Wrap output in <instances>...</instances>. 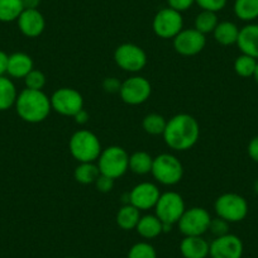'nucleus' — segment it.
<instances>
[{"instance_id":"obj_1","label":"nucleus","mask_w":258,"mask_h":258,"mask_svg":"<svg viewBox=\"0 0 258 258\" xmlns=\"http://www.w3.org/2000/svg\"><path fill=\"white\" fill-rule=\"evenodd\" d=\"M165 143L175 151H187L197 145L200 137V125L192 115L180 113L167 120L163 132Z\"/></svg>"},{"instance_id":"obj_2","label":"nucleus","mask_w":258,"mask_h":258,"mask_svg":"<svg viewBox=\"0 0 258 258\" xmlns=\"http://www.w3.org/2000/svg\"><path fill=\"white\" fill-rule=\"evenodd\" d=\"M14 106L19 118L31 124L46 120L52 110L51 99L43 90H31L27 88L18 94Z\"/></svg>"},{"instance_id":"obj_3","label":"nucleus","mask_w":258,"mask_h":258,"mask_svg":"<svg viewBox=\"0 0 258 258\" xmlns=\"http://www.w3.org/2000/svg\"><path fill=\"white\" fill-rule=\"evenodd\" d=\"M69 150L78 162H95L103 148L95 133L88 129H80L71 136Z\"/></svg>"},{"instance_id":"obj_4","label":"nucleus","mask_w":258,"mask_h":258,"mask_svg":"<svg viewBox=\"0 0 258 258\" xmlns=\"http://www.w3.org/2000/svg\"><path fill=\"white\" fill-rule=\"evenodd\" d=\"M152 176L157 182L165 186H173L183 177V166L176 156L161 153L153 158Z\"/></svg>"},{"instance_id":"obj_5","label":"nucleus","mask_w":258,"mask_h":258,"mask_svg":"<svg viewBox=\"0 0 258 258\" xmlns=\"http://www.w3.org/2000/svg\"><path fill=\"white\" fill-rule=\"evenodd\" d=\"M98 167L101 175L116 180L129 170V155L123 147L110 146L101 151L98 158Z\"/></svg>"},{"instance_id":"obj_6","label":"nucleus","mask_w":258,"mask_h":258,"mask_svg":"<svg viewBox=\"0 0 258 258\" xmlns=\"http://www.w3.org/2000/svg\"><path fill=\"white\" fill-rule=\"evenodd\" d=\"M217 217L228 223H239L248 215V203L242 195L235 192L222 194L214 203Z\"/></svg>"},{"instance_id":"obj_7","label":"nucleus","mask_w":258,"mask_h":258,"mask_svg":"<svg viewBox=\"0 0 258 258\" xmlns=\"http://www.w3.org/2000/svg\"><path fill=\"white\" fill-rule=\"evenodd\" d=\"M212 217L205 208L194 207L186 209L177 222L178 229L183 237L204 235L209 230Z\"/></svg>"},{"instance_id":"obj_8","label":"nucleus","mask_w":258,"mask_h":258,"mask_svg":"<svg viewBox=\"0 0 258 258\" xmlns=\"http://www.w3.org/2000/svg\"><path fill=\"white\" fill-rule=\"evenodd\" d=\"M114 61L123 71L137 74L146 68L147 53L137 44L123 43L114 51Z\"/></svg>"},{"instance_id":"obj_9","label":"nucleus","mask_w":258,"mask_h":258,"mask_svg":"<svg viewBox=\"0 0 258 258\" xmlns=\"http://www.w3.org/2000/svg\"><path fill=\"white\" fill-rule=\"evenodd\" d=\"M186 210L183 198L175 191L161 194L160 199L155 207V214L165 224H177L180 218Z\"/></svg>"},{"instance_id":"obj_10","label":"nucleus","mask_w":258,"mask_h":258,"mask_svg":"<svg viewBox=\"0 0 258 258\" xmlns=\"http://www.w3.org/2000/svg\"><path fill=\"white\" fill-rule=\"evenodd\" d=\"M52 110L63 116H75L81 109H84V98L76 89L61 88L57 89L51 96Z\"/></svg>"},{"instance_id":"obj_11","label":"nucleus","mask_w":258,"mask_h":258,"mask_svg":"<svg viewBox=\"0 0 258 258\" xmlns=\"http://www.w3.org/2000/svg\"><path fill=\"white\" fill-rule=\"evenodd\" d=\"M153 32L162 39H173L183 29V19L180 12L163 8L153 18Z\"/></svg>"},{"instance_id":"obj_12","label":"nucleus","mask_w":258,"mask_h":258,"mask_svg":"<svg viewBox=\"0 0 258 258\" xmlns=\"http://www.w3.org/2000/svg\"><path fill=\"white\" fill-rule=\"evenodd\" d=\"M152 85L143 76H132L121 83L119 95L128 105H141L150 99Z\"/></svg>"},{"instance_id":"obj_13","label":"nucleus","mask_w":258,"mask_h":258,"mask_svg":"<svg viewBox=\"0 0 258 258\" xmlns=\"http://www.w3.org/2000/svg\"><path fill=\"white\" fill-rule=\"evenodd\" d=\"M207 44V37L195 28L182 29L173 38V48L181 56H195L199 54Z\"/></svg>"},{"instance_id":"obj_14","label":"nucleus","mask_w":258,"mask_h":258,"mask_svg":"<svg viewBox=\"0 0 258 258\" xmlns=\"http://www.w3.org/2000/svg\"><path fill=\"white\" fill-rule=\"evenodd\" d=\"M244 245L238 235L228 234L217 237L210 243V258H242Z\"/></svg>"},{"instance_id":"obj_15","label":"nucleus","mask_w":258,"mask_h":258,"mask_svg":"<svg viewBox=\"0 0 258 258\" xmlns=\"http://www.w3.org/2000/svg\"><path fill=\"white\" fill-rule=\"evenodd\" d=\"M160 197L161 191L156 183L141 182L128 194V204H132L140 210L155 209Z\"/></svg>"},{"instance_id":"obj_16","label":"nucleus","mask_w":258,"mask_h":258,"mask_svg":"<svg viewBox=\"0 0 258 258\" xmlns=\"http://www.w3.org/2000/svg\"><path fill=\"white\" fill-rule=\"evenodd\" d=\"M17 22L21 33L28 38L39 37L46 28V19L38 9H24Z\"/></svg>"},{"instance_id":"obj_17","label":"nucleus","mask_w":258,"mask_h":258,"mask_svg":"<svg viewBox=\"0 0 258 258\" xmlns=\"http://www.w3.org/2000/svg\"><path fill=\"white\" fill-rule=\"evenodd\" d=\"M237 46L243 54L258 59V24L250 23L239 29Z\"/></svg>"},{"instance_id":"obj_18","label":"nucleus","mask_w":258,"mask_h":258,"mask_svg":"<svg viewBox=\"0 0 258 258\" xmlns=\"http://www.w3.org/2000/svg\"><path fill=\"white\" fill-rule=\"evenodd\" d=\"M210 243L203 235L183 237L180 243V253L183 258H208Z\"/></svg>"},{"instance_id":"obj_19","label":"nucleus","mask_w":258,"mask_h":258,"mask_svg":"<svg viewBox=\"0 0 258 258\" xmlns=\"http://www.w3.org/2000/svg\"><path fill=\"white\" fill-rule=\"evenodd\" d=\"M34 69V62L29 54L24 52H16L9 54L8 74L13 79H24Z\"/></svg>"},{"instance_id":"obj_20","label":"nucleus","mask_w":258,"mask_h":258,"mask_svg":"<svg viewBox=\"0 0 258 258\" xmlns=\"http://www.w3.org/2000/svg\"><path fill=\"white\" fill-rule=\"evenodd\" d=\"M136 230L143 239H155L163 233V223L158 219L156 214L143 215L141 217Z\"/></svg>"},{"instance_id":"obj_21","label":"nucleus","mask_w":258,"mask_h":258,"mask_svg":"<svg viewBox=\"0 0 258 258\" xmlns=\"http://www.w3.org/2000/svg\"><path fill=\"white\" fill-rule=\"evenodd\" d=\"M213 36H214L215 41L222 46H232V44H237L239 28L233 22H219L217 28L213 32Z\"/></svg>"},{"instance_id":"obj_22","label":"nucleus","mask_w":258,"mask_h":258,"mask_svg":"<svg viewBox=\"0 0 258 258\" xmlns=\"http://www.w3.org/2000/svg\"><path fill=\"white\" fill-rule=\"evenodd\" d=\"M141 210L133 207L132 204H124L116 213V224L123 230H133L137 228L141 219Z\"/></svg>"},{"instance_id":"obj_23","label":"nucleus","mask_w":258,"mask_h":258,"mask_svg":"<svg viewBox=\"0 0 258 258\" xmlns=\"http://www.w3.org/2000/svg\"><path fill=\"white\" fill-rule=\"evenodd\" d=\"M18 91L13 80L7 76H0V111H6L16 105Z\"/></svg>"},{"instance_id":"obj_24","label":"nucleus","mask_w":258,"mask_h":258,"mask_svg":"<svg viewBox=\"0 0 258 258\" xmlns=\"http://www.w3.org/2000/svg\"><path fill=\"white\" fill-rule=\"evenodd\" d=\"M153 157L146 151H137L129 156V170L136 175H148L152 171Z\"/></svg>"},{"instance_id":"obj_25","label":"nucleus","mask_w":258,"mask_h":258,"mask_svg":"<svg viewBox=\"0 0 258 258\" xmlns=\"http://www.w3.org/2000/svg\"><path fill=\"white\" fill-rule=\"evenodd\" d=\"M99 176H100V170L98 167V163L95 162H79L75 171H74L75 180L83 185L95 183Z\"/></svg>"},{"instance_id":"obj_26","label":"nucleus","mask_w":258,"mask_h":258,"mask_svg":"<svg viewBox=\"0 0 258 258\" xmlns=\"http://www.w3.org/2000/svg\"><path fill=\"white\" fill-rule=\"evenodd\" d=\"M234 13L243 22H253L258 18V0H235Z\"/></svg>"},{"instance_id":"obj_27","label":"nucleus","mask_w":258,"mask_h":258,"mask_svg":"<svg viewBox=\"0 0 258 258\" xmlns=\"http://www.w3.org/2000/svg\"><path fill=\"white\" fill-rule=\"evenodd\" d=\"M23 11L22 0H0V22L11 23L17 21Z\"/></svg>"},{"instance_id":"obj_28","label":"nucleus","mask_w":258,"mask_h":258,"mask_svg":"<svg viewBox=\"0 0 258 258\" xmlns=\"http://www.w3.org/2000/svg\"><path fill=\"white\" fill-rule=\"evenodd\" d=\"M166 124H167V120L165 116L157 113L147 114L142 121L145 132L151 136H162L166 129Z\"/></svg>"},{"instance_id":"obj_29","label":"nucleus","mask_w":258,"mask_h":258,"mask_svg":"<svg viewBox=\"0 0 258 258\" xmlns=\"http://www.w3.org/2000/svg\"><path fill=\"white\" fill-rule=\"evenodd\" d=\"M218 23V16L214 12H208L203 11L202 13H199L195 18V27L194 28L199 31L200 33L205 34L207 36L208 33H213L214 29L217 28Z\"/></svg>"},{"instance_id":"obj_30","label":"nucleus","mask_w":258,"mask_h":258,"mask_svg":"<svg viewBox=\"0 0 258 258\" xmlns=\"http://www.w3.org/2000/svg\"><path fill=\"white\" fill-rule=\"evenodd\" d=\"M258 59L248 56V54H240L234 61V71L240 78H253L257 68Z\"/></svg>"},{"instance_id":"obj_31","label":"nucleus","mask_w":258,"mask_h":258,"mask_svg":"<svg viewBox=\"0 0 258 258\" xmlns=\"http://www.w3.org/2000/svg\"><path fill=\"white\" fill-rule=\"evenodd\" d=\"M126 258H157V252L151 243L138 242L131 247Z\"/></svg>"},{"instance_id":"obj_32","label":"nucleus","mask_w":258,"mask_h":258,"mask_svg":"<svg viewBox=\"0 0 258 258\" xmlns=\"http://www.w3.org/2000/svg\"><path fill=\"white\" fill-rule=\"evenodd\" d=\"M46 75H44L41 70H37V69H33V70L24 78L26 88L31 89V90H43V88L46 86Z\"/></svg>"},{"instance_id":"obj_33","label":"nucleus","mask_w":258,"mask_h":258,"mask_svg":"<svg viewBox=\"0 0 258 258\" xmlns=\"http://www.w3.org/2000/svg\"><path fill=\"white\" fill-rule=\"evenodd\" d=\"M229 224L227 220L222 219V218H212V222H210L209 230L215 238L222 237V235H225L229 233Z\"/></svg>"},{"instance_id":"obj_34","label":"nucleus","mask_w":258,"mask_h":258,"mask_svg":"<svg viewBox=\"0 0 258 258\" xmlns=\"http://www.w3.org/2000/svg\"><path fill=\"white\" fill-rule=\"evenodd\" d=\"M228 0H195V3L203 9V11L208 12H217L223 11L227 6Z\"/></svg>"},{"instance_id":"obj_35","label":"nucleus","mask_w":258,"mask_h":258,"mask_svg":"<svg viewBox=\"0 0 258 258\" xmlns=\"http://www.w3.org/2000/svg\"><path fill=\"white\" fill-rule=\"evenodd\" d=\"M95 187L96 190L99 191V192H103V194H106V192H110L111 190L114 188V180L113 178L108 177V176L105 175H101L98 177V180L95 181Z\"/></svg>"},{"instance_id":"obj_36","label":"nucleus","mask_w":258,"mask_h":258,"mask_svg":"<svg viewBox=\"0 0 258 258\" xmlns=\"http://www.w3.org/2000/svg\"><path fill=\"white\" fill-rule=\"evenodd\" d=\"M168 8L175 9L177 12H185L187 9H190L192 7V4L195 3V0H167Z\"/></svg>"},{"instance_id":"obj_37","label":"nucleus","mask_w":258,"mask_h":258,"mask_svg":"<svg viewBox=\"0 0 258 258\" xmlns=\"http://www.w3.org/2000/svg\"><path fill=\"white\" fill-rule=\"evenodd\" d=\"M121 83L116 78H106L103 83V89L109 94L119 93Z\"/></svg>"},{"instance_id":"obj_38","label":"nucleus","mask_w":258,"mask_h":258,"mask_svg":"<svg viewBox=\"0 0 258 258\" xmlns=\"http://www.w3.org/2000/svg\"><path fill=\"white\" fill-rule=\"evenodd\" d=\"M247 152L248 156L250 157V160H253L255 163H258V136H255V137H253L252 140L249 141Z\"/></svg>"},{"instance_id":"obj_39","label":"nucleus","mask_w":258,"mask_h":258,"mask_svg":"<svg viewBox=\"0 0 258 258\" xmlns=\"http://www.w3.org/2000/svg\"><path fill=\"white\" fill-rule=\"evenodd\" d=\"M8 61L9 54H7L4 51H0V76H6L8 71Z\"/></svg>"},{"instance_id":"obj_40","label":"nucleus","mask_w":258,"mask_h":258,"mask_svg":"<svg viewBox=\"0 0 258 258\" xmlns=\"http://www.w3.org/2000/svg\"><path fill=\"white\" fill-rule=\"evenodd\" d=\"M89 118H90V115H89V113L85 110V109H81V110L74 116V119H75V121L79 124V125H84V124L88 123Z\"/></svg>"},{"instance_id":"obj_41","label":"nucleus","mask_w":258,"mask_h":258,"mask_svg":"<svg viewBox=\"0 0 258 258\" xmlns=\"http://www.w3.org/2000/svg\"><path fill=\"white\" fill-rule=\"evenodd\" d=\"M24 9H38L41 0H22Z\"/></svg>"},{"instance_id":"obj_42","label":"nucleus","mask_w":258,"mask_h":258,"mask_svg":"<svg viewBox=\"0 0 258 258\" xmlns=\"http://www.w3.org/2000/svg\"><path fill=\"white\" fill-rule=\"evenodd\" d=\"M253 190H254V192L258 195V180H255L254 183H253Z\"/></svg>"},{"instance_id":"obj_43","label":"nucleus","mask_w":258,"mask_h":258,"mask_svg":"<svg viewBox=\"0 0 258 258\" xmlns=\"http://www.w3.org/2000/svg\"><path fill=\"white\" fill-rule=\"evenodd\" d=\"M253 78H254L255 83L258 84V63H257V68H255V73H254V75H253Z\"/></svg>"},{"instance_id":"obj_44","label":"nucleus","mask_w":258,"mask_h":258,"mask_svg":"<svg viewBox=\"0 0 258 258\" xmlns=\"http://www.w3.org/2000/svg\"><path fill=\"white\" fill-rule=\"evenodd\" d=\"M63 258H78V257H63Z\"/></svg>"}]
</instances>
